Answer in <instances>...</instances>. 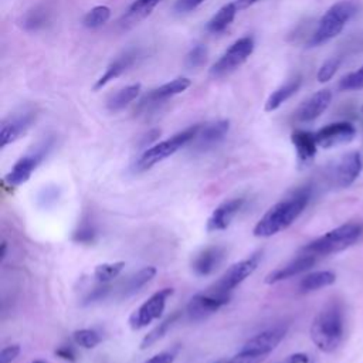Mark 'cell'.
<instances>
[{"label":"cell","mask_w":363,"mask_h":363,"mask_svg":"<svg viewBox=\"0 0 363 363\" xmlns=\"http://www.w3.org/2000/svg\"><path fill=\"white\" fill-rule=\"evenodd\" d=\"M356 136V128L350 122H335L320 128L316 133V142L319 147L332 149L340 145L352 142Z\"/></svg>","instance_id":"14"},{"label":"cell","mask_w":363,"mask_h":363,"mask_svg":"<svg viewBox=\"0 0 363 363\" xmlns=\"http://www.w3.org/2000/svg\"><path fill=\"white\" fill-rule=\"evenodd\" d=\"M140 57V51L136 48H130L126 50L125 52H122L121 55H118L113 61H111V64L106 67L105 72L96 79L94 89H101L102 86H105L108 82H111L112 79H116L118 77H121L123 72H126L132 65H135V62L139 60Z\"/></svg>","instance_id":"20"},{"label":"cell","mask_w":363,"mask_h":363,"mask_svg":"<svg viewBox=\"0 0 363 363\" xmlns=\"http://www.w3.org/2000/svg\"><path fill=\"white\" fill-rule=\"evenodd\" d=\"M162 0H135L126 10L122 18L123 26H133L147 17L152 10L160 3Z\"/></svg>","instance_id":"28"},{"label":"cell","mask_w":363,"mask_h":363,"mask_svg":"<svg viewBox=\"0 0 363 363\" xmlns=\"http://www.w3.org/2000/svg\"><path fill=\"white\" fill-rule=\"evenodd\" d=\"M332 92L329 89H320L311 95L296 111L295 116L299 122H312L319 118L330 105Z\"/></svg>","instance_id":"21"},{"label":"cell","mask_w":363,"mask_h":363,"mask_svg":"<svg viewBox=\"0 0 363 363\" xmlns=\"http://www.w3.org/2000/svg\"><path fill=\"white\" fill-rule=\"evenodd\" d=\"M111 292V285L109 284H99V286L94 288L85 298L84 303L85 305H89V303H94V302H98V301H102L108 296V294Z\"/></svg>","instance_id":"38"},{"label":"cell","mask_w":363,"mask_h":363,"mask_svg":"<svg viewBox=\"0 0 363 363\" xmlns=\"http://www.w3.org/2000/svg\"><path fill=\"white\" fill-rule=\"evenodd\" d=\"M96 237H98V233H96V228L95 225L91 223V220H82L78 227L75 228L74 234H72V240L78 244H85V245H89V244H94L96 241Z\"/></svg>","instance_id":"34"},{"label":"cell","mask_w":363,"mask_h":363,"mask_svg":"<svg viewBox=\"0 0 363 363\" xmlns=\"http://www.w3.org/2000/svg\"><path fill=\"white\" fill-rule=\"evenodd\" d=\"M292 145L296 150V157L301 164H309L318 152V142L315 133L308 130H294L291 135Z\"/></svg>","instance_id":"22"},{"label":"cell","mask_w":363,"mask_h":363,"mask_svg":"<svg viewBox=\"0 0 363 363\" xmlns=\"http://www.w3.org/2000/svg\"><path fill=\"white\" fill-rule=\"evenodd\" d=\"M362 112H363V106H362Z\"/></svg>","instance_id":"48"},{"label":"cell","mask_w":363,"mask_h":363,"mask_svg":"<svg viewBox=\"0 0 363 363\" xmlns=\"http://www.w3.org/2000/svg\"><path fill=\"white\" fill-rule=\"evenodd\" d=\"M48 20H50V13L47 11V9L38 6L26 13V16L21 20V26L27 31H37L45 27Z\"/></svg>","instance_id":"30"},{"label":"cell","mask_w":363,"mask_h":363,"mask_svg":"<svg viewBox=\"0 0 363 363\" xmlns=\"http://www.w3.org/2000/svg\"><path fill=\"white\" fill-rule=\"evenodd\" d=\"M190 85H191V81L189 78H184V77H180V78H176L170 82H166V84L152 89L149 94H146L140 99L138 109L147 111L153 106H157L160 102H163V101H166V99H169L174 95H179V94L184 92Z\"/></svg>","instance_id":"18"},{"label":"cell","mask_w":363,"mask_h":363,"mask_svg":"<svg viewBox=\"0 0 363 363\" xmlns=\"http://www.w3.org/2000/svg\"><path fill=\"white\" fill-rule=\"evenodd\" d=\"M157 274L156 267L153 265H146L143 268H140L138 272H135L133 275H130L125 285L121 289V296L122 298H128L133 294H136L138 291H140L146 284H149Z\"/></svg>","instance_id":"25"},{"label":"cell","mask_w":363,"mask_h":363,"mask_svg":"<svg viewBox=\"0 0 363 363\" xmlns=\"http://www.w3.org/2000/svg\"><path fill=\"white\" fill-rule=\"evenodd\" d=\"M54 146V138H45L40 143H37L31 150L23 155L13 167L6 173L3 183L7 187L16 189L26 182L30 180L31 174L37 170V167L43 163V160L48 156Z\"/></svg>","instance_id":"6"},{"label":"cell","mask_w":363,"mask_h":363,"mask_svg":"<svg viewBox=\"0 0 363 363\" xmlns=\"http://www.w3.org/2000/svg\"><path fill=\"white\" fill-rule=\"evenodd\" d=\"M111 17V9L108 6H95L92 7L82 18V24L86 28L102 27Z\"/></svg>","instance_id":"32"},{"label":"cell","mask_w":363,"mask_h":363,"mask_svg":"<svg viewBox=\"0 0 363 363\" xmlns=\"http://www.w3.org/2000/svg\"><path fill=\"white\" fill-rule=\"evenodd\" d=\"M339 88L343 91H356L363 89V65L356 71H352L342 77L339 82Z\"/></svg>","instance_id":"36"},{"label":"cell","mask_w":363,"mask_h":363,"mask_svg":"<svg viewBox=\"0 0 363 363\" xmlns=\"http://www.w3.org/2000/svg\"><path fill=\"white\" fill-rule=\"evenodd\" d=\"M125 268L123 261H113V262H104L95 267L94 269V278L99 284H109L112 279L121 275V272Z\"/></svg>","instance_id":"31"},{"label":"cell","mask_w":363,"mask_h":363,"mask_svg":"<svg viewBox=\"0 0 363 363\" xmlns=\"http://www.w3.org/2000/svg\"><path fill=\"white\" fill-rule=\"evenodd\" d=\"M335 281L336 275L332 271H315L301 278L298 284V291L301 294H311L335 284Z\"/></svg>","instance_id":"23"},{"label":"cell","mask_w":363,"mask_h":363,"mask_svg":"<svg viewBox=\"0 0 363 363\" xmlns=\"http://www.w3.org/2000/svg\"><path fill=\"white\" fill-rule=\"evenodd\" d=\"M244 204H245L244 197H234V199L223 201L210 214L207 224H206V230L208 233H216V231H223V230L228 228L230 224L233 223V220L235 218V216L244 207Z\"/></svg>","instance_id":"15"},{"label":"cell","mask_w":363,"mask_h":363,"mask_svg":"<svg viewBox=\"0 0 363 363\" xmlns=\"http://www.w3.org/2000/svg\"><path fill=\"white\" fill-rule=\"evenodd\" d=\"M254 38L251 35H244L235 40L213 64L210 68V75L214 78H221L235 71L250 58L254 51Z\"/></svg>","instance_id":"7"},{"label":"cell","mask_w":363,"mask_h":363,"mask_svg":"<svg viewBox=\"0 0 363 363\" xmlns=\"http://www.w3.org/2000/svg\"><path fill=\"white\" fill-rule=\"evenodd\" d=\"M288 332V325L285 323H277L269 328H265L264 330L255 333L251 336L241 347L240 350L247 352L252 356H257L262 360H265L272 350L277 349V346L282 342Z\"/></svg>","instance_id":"11"},{"label":"cell","mask_w":363,"mask_h":363,"mask_svg":"<svg viewBox=\"0 0 363 363\" xmlns=\"http://www.w3.org/2000/svg\"><path fill=\"white\" fill-rule=\"evenodd\" d=\"M173 295V288H162L152 294L143 303H140L129 316V326L133 330L147 328L152 322L157 320L167 303V299Z\"/></svg>","instance_id":"10"},{"label":"cell","mask_w":363,"mask_h":363,"mask_svg":"<svg viewBox=\"0 0 363 363\" xmlns=\"http://www.w3.org/2000/svg\"><path fill=\"white\" fill-rule=\"evenodd\" d=\"M345 336V316L339 303H329L313 318L311 325V339L315 346L325 352H335Z\"/></svg>","instance_id":"2"},{"label":"cell","mask_w":363,"mask_h":363,"mask_svg":"<svg viewBox=\"0 0 363 363\" xmlns=\"http://www.w3.org/2000/svg\"><path fill=\"white\" fill-rule=\"evenodd\" d=\"M35 112L33 109H23L21 112L10 115L1 122L0 128V147L4 149L7 145L16 142L27 129L34 123Z\"/></svg>","instance_id":"13"},{"label":"cell","mask_w":363,"mask_h":363,"mask_svg":"<svg viewBox=\"0 0 363 363\" xmlns=\"http://www.w3.org/2000/svg\"><path fill=\"white\" fill-rule=\"evenodd\" d=\"M31 363H48V362H45V360H34Z\"/></svg>","instance_id":"47"},{"label":"cell","mask_w":363,"mask_h":363,"mask_svg":"<svg viewBox=\"0 0 363 363\" xmlns=\"http://www.w3.org/2000/svg\"><path fill=\"white\" fill-rule=\"evenodd\" d=\"M238 13V9L234 1H230L218 9V11L208 20L207 30L213 34L224 31L235 18V14Z\"/></svg>","instance_id":"26"},{"label":"cell","mask_w":363,"mask_h":363,"mask_svg":"<svg viewBox=\"0 0 363 363\" xmlns=\"http://www.w3.org/2000/svg\"><path fill=\"white\" fill-rule=\"evenodd\" d=\"M357 6L350 0H342L332 4L320 17L313 34L309 38V47H318L342 33L345 26L353 18Z\"/></svg>","instance_id":"5"},{"label":"cell","mask_w":363,"mask_h":363,"mask_svg":"<svg viewBox=\"0 0 363 363\" xmlns=\"http://www.w3.org/2000/svg\"><path fill=\"white\" fill-rule=\"evenodd\" d=\"M207 57H208V51H207V47L203 45V44H197L194 45L186 55L184 58V65L186 68L189 69H196V68H200L206 64L207 61Z\"/></svg>","instance_id":"35"},{"label":"cell","mask_w":363,"mask_h":363,"mask_svg":"<svg viewBox=\"0 0 363 363\" xmlns=\"http://www.w3.org/2000/svg\"><path fill=\"white\" fill-rule=\"evenodd\" d=\"M311 187L303 186L288 197L275 203L254 225V235L259 238H268L286 230L303 213L311 201Z\"/></svg>","instance_id":"1"},{"label":"cell","mask_w":363,"mask_h":363,"mask_svg":"<svg viewBox=\"0 0 363 363\" xmlns=\"http://www.w3.org/2000/svg\"><path fill=\"white\" fill-rule=\"evenodd\" d=\"M258 0H234V3H235V6H237V9H238V11H241V10H244V9H248L250 6H252L254 3H257Z\"/></svg>","instance_id":"45"},{"label":"cell","mask_w":363,"mask_h":363,"mask_svg":"<svg viewBox=\"0 0 363 363\" xmlns=\"http://www.w3.org/2000/svg\"><path fill=\"white\" fill-rule=\"evenodd\" d=\"M340 61H342L340 57H333V58L326 60L320 65V68H319V71L316 74L318 81L319 82H328L329 79H332V77L336 74V71H337V68L340 65Z\"/></svg>","instance_id":"37"},{"label":"cell","mask_w":363,"mask_h":363,"mask_svg":"<svg viewBox=\"0 0 363 363\" xmlns=\"http://www.w3.org/2000/svg\"><path fill=\"white\" fill-rule=\"evenodd\" d=\"M21 352L20 345H9L4 346L0 352V363H11L14 362Z\"/></svg>","instance_id":"40"},{"label":"cell","mask_w":363,"mask_h":363,"mask_svg":"<svg viewBox=\"0 0 363 363\" xmlns=\"http://www.w3.org/2000/svg\"><path fill=\"white\" fill-rule=\"evenodd\" d=\"M101 339L102 337H101L99 332L95 329H89V328L77 329L72 333L74 343L82 349H94L95 346H98L101 343Z\"/></svg>","instance_id":"33"},{"label":"cell","mask_w":363,"mask_h":363,"mask_svg":"<svg viewBox=\"0 0 363 363\" xmlns=\"http://www.w3.org/2000/svg\"><path fill=\"white\" fill-rule=\"evenodd\" d=\"M316 259H318V257H315L312 254H308V252H302L301 255L291 259L289 262H286V264L278 267L277 269L271 271L265 277L264 281L268 285H274V284H278L281 281H285V279L294 278L296 275H301V274L306 272L308 269H311L315 265Z\"/></svg>","instance_id":"17"},{"label":"cell","mask_w":363,"mask_h":363,"mask_svg":"<svg viewBox=\"0 0 363 363\" xmlns=\"http://www.w3.org/2000/svg\"><path fill=\"white\" fill-rule=\"evenodd\" d=\"M55 354L65 360V362H75L77 359V354H75V350L72 349L71 345H61L57 350H55Z\"/></svg>","instance_id":"44"},{"label":"cell","mask_w":363,"mask_h":363,"mask_svg":"<svg viewBox=\"0 0 363 363\" xmlns=\"http://www.w3.org/2000/svg\"><path fill=\"white\" fill-rule=\"evenodd\" d=\"M200 126H201L200 123L191 125V126L174 133L169 139H164V140L155 143L150 147L145 149L143 153H140V156L136 159V162L133 164V172H136V173L145 172V170L156 166L157 163L166 160L167 157L174 155L183 146L190 145L193 142V139L196 138V135L199 133Z\"/></svg>","instance_id":"4"},{"label":"cell","mask_w":363,"mask_h":363,"mask_svg":"<svg viewBox=\"0 0 363 363\" xmlns=\"http://www.w3.org/2000/svg\"><path fill=\"white\" fill-rule=\"evenodd\" d=\"M231 299V294L211 289L210 286L191 296L186 306V313L191 320H201L225 306Z\"/></svg>","instance_id":"12"},{"label":"cell","mask_w":363,"mask_h":363,"mask_svg":"<svg viewBox=\"0 0 363 363\" xmlns=\"http://www.w3.org/2000/svg\"><path fill=\"white\" fill-rule=\"evenodd\" d=\"M262 259V251H255L244 259L234 262L228 267L224 274L210 286L214 291L231 294L240 284H242L250 275L255 272Z\"/></svg>","instance_id":"9"},{"label":"cell","mask_w":363,"mask_h":363,"mask_svg":"<svg viewBox=\"0 0 363 363\" xmlns=\"http://www.w3.org/2000/svg\"><path fill=\"white\" fill-rule=\"evenodd\" d=\"M206 0H176L173 10L179 14H184V13H190L193 10H196L201 3H204Z\"/></svg>","instance_id":"39"},{"label":"cell","mask_w":363,"mask_h":363,"mask_svg":"<svg viewBox=\"0 0 363 363\" xmlns=\"http://www.w3.org/2000/svg\"><path fill=\"white\" fill-rule=\"evenodd\" d=\"M362 159L359 152H347L337 157L326 167V182L330 187L345 189L349 187L360 174Z\"/></svg>","instance_id":"8"},{"label":"cell","mask_w":363,"mask_h":363,"mask_svg":"<svg viewBox=\"0 0 363 363\" xmlns=\"http://www.w3.org/2000/svg\"><path fill=\"white\" fill-rule=\"evenodd\" d=\"M60 197V191L58 189L54 186V187H44L38 196L40 201L44 204V206H50V204H54Z\"/></svg>","instance_id":"42"},{"label":"cell","mask_w":363,"mask_h":363,"mask_svg":"<svg viewBox=\"0 0 363 363\" xmlns=\"http://www.w3.org/2000/svg\"><path fill=\"white\" fill-rule=\"evenodd\" d=\"M278 363H315V362H313V357L311 354L298 352V353H292V354L286 356L285 359H282Z\"/></svg>","instance_id":"43"},{"label":"cell","mask_w":363,"mask_h":363,"mask_svg":"<svg viewBox=\"0 0 363 363\" xmlns=\"http://www.w3.org/2000/svg\"><path fill=\"white\" fill-rule=\"evenodd\" d=\"M177 356V349H170V350H163L160 353L153 354L150 359H147L143 363H173Z\"/></svg>","instance_id":"41"},{"label":"cell","mask_w":363,"mask_h":363,"mask_svg":"<svg viewBox=\"0 0 363 363\" xmlns=\"http://www.w3.org/2000/svg\"><path fill=\"white\" fill-rule=\"evenodd\" d=\"M302 84V77H295L292 79H289L288 82H285L284 85H281L279 88H277L267 99L265 102V111L267 112H272L275 109H278L284 102H286L294 94H296V91L301 88Z\"/></svg>","instance_id":"24"},{"label":"cell","mask_w":363,"mask_h":363,"mask_svg":"<svg viewBox=\"0 0 363 363\" xmlns=\"http://www.w3.org/2000/svg\"><path fill=\"white\" fill-rule=\"evenodd\" d=\"M139 94H140V84L128 85L109 96V99L106 101V108L111 112H119L125 109L130 102H133Z\"/></svg>","instance_id":"27"},{"label":"cell","mask_w":363,"mask_h":363,"mask_svg":"<svg viewBox=\"0 0 363 363\" xmlns=\"http://www.w3.org/2000/svg\"><path fill=\"white\" fill-rule=\"evenodd\" d=\"M179 315H180V312H174L173 315L167 316L164 320H162L160 323H157L150 332H147V333L143 336L142 342H140V349H147V347L153 346L156 342H159V340L166 335V332L172 328V325L176 322V319L179 318Z\"/></svg>","instance_id":"29"},{"label":"cell","mask_w":363,"mask_h":363,"mask_svg":"<svg viewBox=\"0 0 363 363\" xmlns=\"http://www.w3.org/2000/svg\"><path fill=\"white\" fill-rule=\"evenodd\" d=\"M362 237H363V223L349 221L325 233L323 235L315 238L313 241L308 242L302 248V252H308L315 257L340 252L352 247L353 244H356Z\"/></svg>","instance_id":"3"},{"label":"cell","mask_w":363,"mask_h":363,"mask_svg":"<svg viewBox=\"0 0 363 363\" xmlns=\"http://www.w3.org/2000/svg\"><path fill=\"white\" fill-rule=\"evenodd\" d=\"M230 130V121L220 119L214 122H208L200 126L199 133L190 143L194 150L206 152L217 146L228 133Z\"/></svg>","instance_id":"16"},{"label":"cell","mask_w":363,"mask_h":363,"mask_svg":"<svg viewBox=\"0 0 363 363\" xmlns=\"http://www.w3.org/2000/svg\"><path fill=\"white\" fill-rule=\"evenodd\" d=\"M224 258L225 248L223 245H208L194 255L191 269L197 277H208L223 264Z\"/></svg>","instance_id":"19"},{"label":"cell","mask_w":363,"mask_h":363,"mask_svg":"<svg viewBox=\"0 0 363 363\" xmlns=\"http://www.w3.org/2000/svg\"><path fill=\"white\" fill-rule=\"evenodd\" d=\"M6 251H7V244H6V241H3L1 242V259L6 258Z\"/></svg>","instance_id":"46"}]
</instances>
